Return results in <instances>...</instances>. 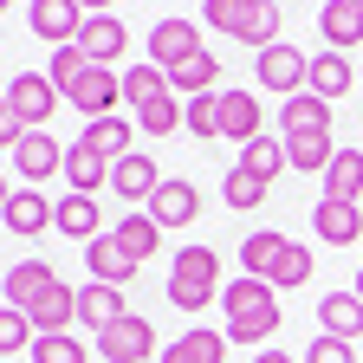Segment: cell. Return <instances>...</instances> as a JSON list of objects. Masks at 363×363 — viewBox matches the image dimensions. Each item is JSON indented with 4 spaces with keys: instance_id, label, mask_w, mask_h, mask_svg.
<instances>
[{
    "instance_id": "1",
    "label": "cell",
    "mask_w": 363,
    "mask_h": 363,
    "mask_svg": "<svg viewBox=\"0 0 363 363\" xmlns=\"http://www.w3.org/2000/svg\"><path fill=\"white\" fill-rule=\"evenodd\" d=\"M220 311H227V344H266V337H279V305H272L266 279H227L220 286Z\"/></svg>"
},
{
    "instance_id": "2",
    "label": "cell",
    "mask_w": 363,
    "mask_h": 363,
    "mask_svg": "<svg viewBox=\"0 0 363 363\" xmlns=\"http://www.w3.org/2000/svg\"><path fill=\"white\" fill-rule=\"evenodd\" d=\"M240 266H247V279H266L272 292H298L311 279V253L298 240H286V234H247Z\"/></svg>"
},
{
    "instance_id": "3",
    "label": "cell",
    "mask_w": 363,
    "mask_h": 363,
    "mask_svg": "<svg viewBox=\"0 0 363 363\" xmlns=\"http://www.w3.org/2000/svg\"><path fill=\"white\" fill-rule=\"evenodd\" d=\"M220 292V253L214 247H182L169 259V305L175 311H208Z\"/></svg>"
},
{
    "instance_id": "4",
    "label": "cell",
    "mask_w": 363,
    "mask_h": 363,
    "mask_svg": "<svg viewBox=\"0 0 363 363\" xmlns=\"http://www.w3.org/2000/svg\"><path fill=\"white\" fill-rule=\"evenodd\" d=\"M208 26H220V33H234V39H247V45H279V7H253V0H208Z\"/></svg>"
},
{
    "instance_id": "5",
    "label": "cell",
    "mask_w": 363,
    "mask_h": 363,
    "mask_svg": "<svg viewBox=\"0 0 363 363\" xmlns=\"http://www.w3.org/2000/svg\"><path fill=\"white\" fill-rule=\"evenodd\" d=\"M52 104H59V84L45 78V72H13V78H7V111H0V117L39 130L45 117H52Z\"/></svg>"
},
{
    "instance_id": "6",
    "label": "cell",
    "mask_w": 363,
    "mask_h": 363,
    "mask_svg": "<svg viewBox=\"0 0 363 363\" xmlns=\"http://www.w3.org/2000/svg\"><path fill=\"white\" fill-rule=\"evenodd\" d=\"M259 84L272 91V98H298V91L311 84V59L298 52V45H266V52L253 59Z\"/></svg>"
},
{
    "instance_id": "7",
    "label": "cell",
    "mask_w": 363,
    "mask_h": 363,
    "mask_svg": "<svg viewBox=\"0 0 363 363\" xmlns=\"http://www.w3.org/2000/svg\"><path fill=\"white\" fill-rule=\"evenodd\" d=\"M98 357L111 363H156V331H150V318H117L111 331H98Z\"/></svg>"
},
{
    "instance_id": "8",
    "label": "cell",
    "mask_w": 363,
    "mask_h": 363,
    "mask_svg": "<svg viewBox=\"0 0 363 363\" xmlns=\"http://www.w3.org/2000/svg\"><path fill=\"white\" fill-rule=\"evenodd\" d=\"M33 33L45 39V45H52V52H59V45H78V33H84V7H78V0H33Z\"/></svg>"
},
{
    "instance_id": "9",
    "label": "cell",
    "mask_w": 363,
    "mask_h": 363,
    "mask_svg": "<svg viewBox=\"0 0 363 363\" xmlns=\"http://www.w3.org/2000/svg\"><path fill=\"white\" fill-rule=\"evenodd\" d=\"M117 98H123V78H117L111 65H91L65 104H78V111H84V123H98V117H117Z\"/></svg>"
},
{
    "instance_id": "10",
    "label": "cell",
    "mask_w": 363,
    "mask_h": 363,
    "mask_svg": "<svg viewBox=\"0 0 363 363\" xmlns=\"http://www.w3.org/2000/svg\"><path fill=\"white\" fill-rule=\"evenodd\" d=\"M45 227H59V201H45L39 189H13V195H7V234L39 240Z\"/></svg>"
},
{
    "instance_id": "11",
    "label": "cell",
    "mask_w": 363,
    "mask_h": 363,
    "mask_svg": "<svg viewBox=\"0 0 363 363\" xmlns=\"http://www.w3.org/2000/svg\"><path fill=\"white\" fill-rule=\"evenodd\" d=\"M195 52H208V45L195 39V26H189V20H156V33H150V65L175 72V65H189Z\"/></svg>"
},
{
    "instance_id": "12",
    "label": "cell",
    "mask_w": 363,
    "mask_h": 363,
    "mask_svg": "<svg viewBox=\"0 0 363 363\" xmlns=\"http://www.w3.org/2000/svg\"><path fill=\"white\" fill-rule=\"evenodd\" d=\"M143 214L169 234V227H189V220L201 214V195H195V182H162V189L150 195V208H143Z\"/></svg>"
},
{
    "instance_id": "13",
    "label": "cell",
    "mask_w": 363,
    "mask_h": 363,
    "mask_svg": "<svg viewBox=\"0 0 363 363\" xmlns=\"http://www.w3.org/2000/svg\"><path fill=\"white\" fill-rule=\"evenodd\" d=\"M311 227H318L325 247H357L363 240V208L357 201H318L311 208Z\"/></svg>"
},
{
    "instance_id": "14",
    "label": "cell",
    "mask_w": 363,
    "mask_h": 363,
    "mask_svg": "<svg viewBox=\"0 0 363 363\" xmlns=\"http://www.w3.org/2000/svg\"><path fill=\"white\" fill-rule=\"evenodd\" d=\"M84 259H91V279H98V286H117V292L136 279V266H143V259H130V253H123V240H117V234H98Z\"/></svg>"
},
{
    "instance_id": "15",
    "label": "cell",
    "mask_w": 363,
    "mask_h": 363,
    "mask_svg": "<svg viewBox=\"0 0 363 363\" xmlns=\"http://www.w3.org/2000/svg\"><path fill=\"white\" fill-rule=\"evenodd\" d=\"M52 286H59V272L45 266V259H20V266L7 272V286H0V292H7V305H13V311H33Z\"/></svg>"
},
{
    "instance_id": "16",
    "label": "cell",
    "mask_w": 363,
    "mask_h": 363,
    "mask_svg": "<svg viewBox=\"0 0 363 363\" xmlns=\"http://www.w3.org/2000/svg\"><path fill=\"white\" fill-rule=\"evenodd\" d=\"M279 130H286V143L292 136H331V104L311 98V91H298V98L279 104Z\"/></svg>"
},
{
    "instance_id": "17",
    "label": "cell",
    "mask_w": 363,
    "mask_h": 363,
    "mask_svg": "<svg viewBox=\"0 0 363 363\" xmlns=\"http://www.w3.org/2000/svg\"><path fill=\"white\" fill-rule=\"evenodd\" d=\"M123 45H130L123 39V20H111V13H91L84 33H78V52L91 65H111V72H117V52H123Z\"/></svg>"
},
{
    "instance_id": "18",
    "label": "cell",
    "mask_w": 363,
    "mask_h": 363,
    "mask_svg": "<svg viewBox=\"0 0 363 363\" xmlns=\"http://www.w3.org/2000/svg\"><path fill=\"white\" fill-rule=\"evenodd\" d=\"M130 136H136V123H130V117H98V123H84V136H78V143L117 169L123 156H136V150H130Z\"/></svg>"
},
{
    "instance_id": "19",
    "label": "cell",
    "mask_w": 363,
    "mask_h": 363,
    "mask_svg": "<svg viewBox=\"0 0 363 363\" xmlns=\"http://www.w3.org/2000/svg\"><path fill=\"white\" fill-rule=\"evenodd\" d=\"M318 26H325V52L363 45V0H331V7L318 13Z\"/></svg>"
},
{
    "instance_id": "20",
    "label": "cell",
    "mask_w": 363,
    "mask_h": 363,
    "mask_svg": "<svg viewBox=\"0 0 363 363\" xmlns=\"http://www.w3.org/2000/svg\"><path fill=\"white\" fill-rule=\"evenodd\" d=\"M220 136H234V143H253L259 130V98L253 91H220Z\"/></svg>"
},
{
    "instance_id": "21",
    "label": "cell",
    "mask_w": 363,
    "mask_h": 363,
    "mask_svg": "<svg viewBox=\"0 0 363 363\" xmlns=\"http://www.w3.org/2000/svg\"><path fill=\"white\" fill-rule=\"evenodd\" d=\"M117 318H130L117 286H98V279H91V286H78V325H91V331H111Z\"/></svg>"
},
{
    "instance_id": "22",
    "label": "cell",
    "mask_w": 363,
    "mask_h": 363,
    "mask_svg": "<svg viewBox=\"0 0 363 363\" xmlns=\"http://www.w3.org/2000/svg\"><path fill=\"white\" fill-rule=\"evenodd\" d=\"M318 331L350 344V337L363 331V298H357V292H325V305H318Z\"/></svg>"
},
{
    "instance_id": "23",
    "label": "cell",
    "mask_w": 363,
    "mask_h": 363,
    "mask_svg": "<svg viewBox=\"0 0 363 363\" xmlns=\"http://www.w3.org/2000/svg\"><path fill=\"white\" fill-rule=\"evenodd\" d=\"M111 182H117V201H150L156 189H162V175H156V162L136 150V156H123L117 169H111Z\"/></svg>"
},
{
    "instance_id": "24",
    "label": "cell",
    "mask_w": 363,
    "mask_h": 363,
    "mask_svg": "<svg viewBox=\"0 0 363 363\" xmlns=\"http://www.w3.org/2000/svg\"><path fill=\"white\" fill-rule=\"evenodd\" d=\"M26 318H33V331H39V337H52V331H65L72 318H78V286H65V279H59V286L45 292V298H39V305H33Z\"/></svg>"
},
{
    "instance_id": "25",
    "label": "cell",
    "mask_w": 363,
    "mask_h": 363,
    "mask_svg": "<svg viewBox=\"0 0 363 363\" xmlns=\"http://www.w3.org/2000/svg\"><path fill=\"white\" fill-rule=\"evenodd\" d=\"M13 169H20L26 182H45V175H59V169H65V150L52 143V136H39V130H33L26 143L13 150Z\"/></svg>"
},
{
    "instance_id": "26",
    "label": "cell",
    "mask_w": 363,
    "mask_h": 363,
    "mask_svg": "<svg viewBox=\"0 0 363 363\" xmlns=\"http://www.w3.org/2000/svg\"><path fill=\"white\" fill-rule=\"evenodd\" d=\"M59 234H72V240H98L104 234V214H98V195H65L59 201Z\"/></svg>"
},
{
    "instance_id": "27",
    "label": "cell",
    "mask_w": 363,
    "mask_h": 363,
    "mask_svg": "<svg viewBox=\"0 0 363 363\" xmlns=\"http://www.w3.org/2000/svg\"><path fill=\"white\" fill-rule=\"evenodd\" d=\"M350 84H357V72H350L344 52H318V59H311V84H305L311 98H325V104H331V98H344Z\"/></svg>"
},
{
    "instance_id": "28",
    "label": "cell",
    "mask_w": 363,
    "mask_h": 363,
    "mask_svg": "<svg viewBox=\"0 0 363 363\" xmlns=\"http://www.w3.org/2000/svg\"><path fill=\"white\" fill-rule=\"evenodd\" d=\"M169 84H175V98H208V91H220V59L214 52H195L189 65L169 72Z\"/></svg>"
},
{
    "instance_id": "29",
    "label": "cell",
    "mask_w": 363,
    "mask_h": 363,
    "mask_svg": "<svg viewBox=\"0 0 363 363\" xmlns=\"http://www.w3.org/2000/svg\"><path fill=\"white\" fill-rule=\"evenodd\" d=\"M65 182H72V195H98L104 182H111V162L91 156L84 143H72V150H65Z\"/></svg>"
},
{
    "instance_id": "30",
    "label": "cell",
    "mask_w": 363,
    "mask_h": 363,
    "mask_svg": "<svg viewBox=\"0 0 363 363\" xmlns=\"http://www.w3.org/2000/svg\"><path fill=\"white\" fill-rule=\"evenodd\" d=\"M357 195H363V156L337 150V162L325 169V201H357Z\"/></svg>"
},
{
    "instance_id": "31",
    "label": "cell",
    "mask_w": 363,
    "mask_h": 363,
    "mask_svg": "<svg viewBox=\"0 0 363 363\" xmlns=\"http://www.w3.org/2000/svg\"><path fill=\"white\" fill-rule=\"evenodd\" d=\"M220 350H227V331H182L162 363H220Z\"/></svg>"
},
{
    "instance_id": "32",
    "label": "cell",
    "mask_w": 363,
    "mask_h": 363,
    "mask_svg": "<svg viewBox=\"0 0 363 363\" xmlns=\"http://www.w3.org/2000/svg\"><path fill=\"white\" fill-rule=\"evenodd\" d=\"M169 91H175V84H169V72H162V65H130V72H123V98H130L136 111L156 104V98H169Z\"/></svg>"
},
{
    "instance_id": "33",
    "label": "cell",
    "mask_w": 363,
    "mask_h": 363,
    "mask_svg": "<svg viewBox=\"0 0 363 363\" xmlns=\"http://www.w3.org/2000/svg\"><path fill=\"white\" fill-rule=\"evenodd\" d=\"M240 169H253L259 182H272L279 169H292V156H286V136H279V143H272V136H253V143L240 150Z\"/></svg>"
},
{
    "instance_id": "34",
    "label": "cell",
    "mask_w": 363,
    "mask_h": 363,
    "mask_svg": "<svg viewBox=\"0 0 363 363\" xmlns=\"http://www.w3.org/2000/svg\"><path fill=\"white\" fill-rule=\"evenodd\" d=\"M182 123H189V104H182L175 91H169V98H156V104H143V111H136V130H143V136H169V130H182Z\"/></svg>"
},
{
    "instance_id": "35",
    "label": "cell",
    "mask_w": 363,
    "mask_h": 363,
    "mask_svg": "<svg viewBox=\"0 0 363 363\" xmlns=\"http://www.w3.org/2000/svg\"><path fill=\"white\" fill-rule=\"evenodd\" d=\"M266 189H272V182H259L253 169H240V162H234V169H227V182H220V201L247 214V208H259V201H266Z\"/></svg>"
},
{
    "instance_id": "36",
    "label": "cell",
    "mask_w": 363,
    "mask_h": 363,
    "mask_svg": "<svg viewBox=\"0 0 363 363\" xmlns=\"http://www.w3.org/2000/svg\"><path fill=\"white\" fill-rule=\"evenodd\" d=\"M117 240H123L130 259H150V253L162 247V227H156L150 214H123V220H117Z\"/></svg>"
},
{
    "instance_id": "37",
    "label": "cell",
    "mask_w": 363,
    "mask_h": 363,
    "mask_svg": "<svg viewBox=\"0 0 363 363\" xmlns=\"http://www.w3.org/2000/svg\"><path fill=\"white\" fill-rule=\"evenodd\" d=\"M286 156H292V169H305V175H325V169L337 162L331 136H292V143H286Z\"/></svg>"
},
{
    "instance_id": "38",
    "label": "cell",
    "mask_w": 363,
    "mask_h": 363,
    "mask_svg": "<svg viewBox=\"0 0 363 363\" xmlns=\"http://www.w3.org/2000/svg\"><path fill=\"white\" fill-rule=\"evenodd\" d=\"M26 357H33V363H91V350H84L72 331H52V337H39Z\"/></svg>"
},
{
    "instance_id": "39",
    "label": "cell",
    "mask_w": 363,
    "mask_h": 363,
    "mask_svg": "<svg viewBox=\"0 0 363 363\" xmlns=\"http://www.w3.org/2000/svg\"><path fill=\"white\" fill-rule=\"evenodd\" d=\"M91 72V59L78 52V45H59V52H52V65H45V78H52L59 91H65V98H72V91H78V78Z\"/></svg>"
},
{
    "instance_id": "40",
    "label": "cell",
    "mask_w": 363,
    "mask_h": 363,
    "mask_svg": "<svg viewBox=\"0 0 363 363\" xmlns=\"http://www.w3.org/2000/svg\"><path fill=\"white\" fill-rule=\"evenodd\" d=\"M33 344H39V331H33V318L7 305V311H0V357H13V350H33Z\"/></svg>"
},
{
    "instance_id": "41",
    "label": "cell",
    "mask_w": 363,
    "mask_h": 363,
    "mask_svg": "<svg viewBox=\"0 0 363 363\" xmlns=\"http://www.w3.org/2000/svg\"><path fill=\"white\" fill-rule=\"evenodd\" d=\"M189 130L201 136V143H220V91H208V98H189Z\"/></svg>"
},
{
    "instance_id": "42",
    "label": "cell",
    "mask_w": 363,
    "mask_h": 363,
    "mask_svg": "<svg viewBox=\"0 0 363 363\" xmlns=\"http://www.w3.org/2000/svg\"><path fill=\"white\" fill-rule=\"evenodd\" d=\"M305 363H357V350H350L344 337H325V331H318L311 350H305Z\"/></svg>"
},
{
    "instance_id": "43",
    "label": "cell",
    "mask_w": 363,
    "mask_h": 363,
    "mask_svg": "<svg viewBox=\"0 0 363 363\" xmlns=\"http://www.w3.org/2000/svg\"><path fill=\"white\" fill-rule=\"evenodd\" d=\"M253 363H298V357H279V350H266V357H253Z\"/></svg>"
},
{
    "instance_id": "44",
    "label": "cell",
    "mask_w": 363,
    "mask_h": 363,
    "mask_svg": "<svg viewBox=\"0 0 363 363\" xmlns=\"http://www.w3.org/2000/svg\"><path fill=\"white\" fill-rule=\"evenodd\" d=\"M350 292H357V298H363V272H357V286H350Z\"/></svg>"
},
{
    "instance_id": "45",
    "label": "cell",
    "mask_w": 363,
    "mask_h": 363,
    "mask_svg": "<svg viewBox=\"0 0 363 363\" xmlns=\"http://www.w3.org/2000/svg\"><path fill=\"white\" fill-rule=\"evenodd\" d=\"M357 84H363V72H357Z\"/></svg>"
},
{
    "instance_id": "46",
    "label": "cell",
    "mask_w": 363,
    "mask_h": 363,
    "mask_svg": "<svg viewBox=\"0 0 363 363\" xmlns=\"http://www.w3.org/2000/svg\"><path fill=\"white\" fill-rule=\"evenodd\" d=\"M156 363H162V357H156Z\"/></svg>"
}]
</instances>
